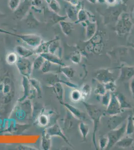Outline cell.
I'll return each instance as SVG.
<instances>
[{
  "instance_id": "obj_1",
  "label": "cell",
  "mask_w": 134,
  "mask_h": 150,
  "mask_svg": "<svg viewBox=\"0 0 134 150\" xmlns=\"http://www.w3.org/2000/svg\"><path fill=\"white\" fill-rule=\"evenodd\" d=\"M84 106L87 112V114L93 123V131L92 135V141L96 150H99L96 143V134L100 123L101 120L106 116L105 110H103L98 105L89 104L85 101H82Z\"/></svg>"
},
{
  "instance_id": "obj_2",
  "label": "cell",
  "mask_w": 134,
  "mask_h": 150,
  "mask_svg": "<svg viewBox=\"0 0 134 150\" xmlns=\"http://www.w3.org/2000/svg\"><path fill=\"white\" fill-rule=\"evenodd\" d=\"M15 95V86L9 76L0 78V102L7 104L12 101Z\"/></svg>"
},
{
  "instance_id": "obj_3",
  "label": "cell",
  "mask_w": 134,
  "mask_h": 150,
  "mask_svg": "<svg viewBox=\"0 0 134 150\" xmlns=\"http://www.w3.org/2000/svg\"><path fill=\"white\" fill-rule=\"evenodd\" d=\"M0 33L14 36L20 39L29 46L36 48L43 42L41 36L36 34H23L11 32L3 29H0Z\"/></svg>"
},
{
  "instance_id": "obj_4",
  "label": "cell",
  "mask_w": 134,
  "mask_h": 150,
  "mask_svg": "<svg viewBox=\"0 0 134 150\" xmlns=\"http://www.w3.org/2000/svg\"><path fill=\"white\" fill-rule=\"evenodd\" d=\"M133 23L129 15L127 14L121 15L116 25L115 31L118 35L123 37L130 32Z\"/></svg>"
},
{
  "instance_id": "obj_5",
  "label": "cell",
  "mask_w": 134,
  "mask_h": 150,
  "mask_svg": "<svg viewBox=\"0 0 134 150\" xmlns=\"http://www.w3.org/2000/svg\"><path fill=\"white\" fill-rule=\"evenodd\" d=\"M126 122H124L120 128L111 130L108 133L107 137L108 138V144L105 150H110L116 145L121 139L126 134Z\"/></svg>"
},
{
  "instance_id": "obj_6",
  "label": "cell",
  "mask_w": 134,
  "mask_h": 150,
  "mask_svg": "<svg viewBox=\"0 0 134 150\" xmlns=\"http://www.w3.org/2000/svg\"><path fill=\"white\" fill-rule=\"evenodd\" d=\"M108 55L113 61L119 63L126 62L129 56V49L125 47H119L108 52Z\"/></svg>"
},
{
  "instance_id": "obj_7",
  "label": "cell",
  "mask_w": 134,
  "mask_h": 150,
  "mask_svg": "<svg viewBox=\"0 0 134 150\" xmlns=\"http://www.w3.org/2000/svg\"><path fill=\"white\" fill-rule=\"evenodd\" d=\"M16 65L20 73L23 76L30 79L32 70V65L28 58H22L19 56Z\"/></svg>"
},
{
  "instance_id": "obj_8",
  "label": "cell",
  "mask_w": 134,
  "mask_h": 150,
  "mask_svg": "<svg viewBox=\"0 0 134 150\" xmlns=\"http://www.w3.org/2000/svg\"><path fill=\"white\" fill-rule=\"evenodd\" d=\"M31 9L30 0H23L19 6L14 11V19L17 20H23L27 15Z\"/></svg>"
},
{
  "instance_id": "obj_9",
  "label": "cell",
  "mask_w": 134,
  "mask_h": 150,
  "mask_svg": "<svg viewBox=\"0 0 134 150\" xmlns=\"http://www.w3.org/2000/svg\"><path fill=\"white\" fill-rule=\"evenodd\" d=\"M106 108V116H111L121 114L124 111L121 108L120 105L115 92L112 93L110 102Z\"/></svg>"
},
{
  "instance_id": "obj_10",
  "label": "cell",
  "mask_w": 134,
  "mask_h": 150,
  "mask_svg": "<svg viewBox=\"0 0 134 150\" xmlns=\"http://www.w3.org/2000/svg\"><path fill=\"white\" fill-rule=\"evenodd\" d=\"M112 69L103 68L98 70L95 75L96 80L102 84H105L110 81H115Z\"/></svg>"
},
{
  "instance_id": "obj_11",
  "label": "cell",
  "mask_w": 134,
  "mask_h": 150,
  "mask_svg": "<svg viewBox=\"0 0 134 150\" xmlns=\"http://www.w3.org/2000/svg\"><path fill=\"white\" fill-rule=\"evenodd\" d=\"M119 68L120 70L119 80L121 82H127L134 77V66L121 64Z\"/></svg>"
},
{
  "instance_id": "obj_12",
  "label": "cell",
  "mask_w": 134,
  "mask_h": 150,
  "mask_svg": "<svg viewBox=\"0 0 134 150\" xmlns=\"http://www.w3.org/2000/svg\"><path fill=\"white\" fill-rule=\"evenodd\" d=\"M45 20L51 23L53 25L59 23L62 21H65L68 18L67 16H62L58 13L52 12L49 8H45L43 10Z\"/></svg>"
},
{
  "instance_id": "obj_13",
  "label": "cell",
  "mask_w": 134,
  "mask_h": 150,
  "mask_svg": "<svg viewBox=\"0 0 134 150\" xmlns=\"http://www.w3.org/2000/svg\"><path fill=\"white\" fill-rule=\"evenodd\" d=\"M128 115L121 116L120 114L109 116V119L107 121L108 127L110 130H114L123 124L127 119Z\"/></svg>"
},
{
  "instance_id": "obj_14",
  "label": "cell",
  "mask_w": 134,
  "mask_h": 150,
  "mask_svg": "<svg viewBox=\"0 0 134 150\" xmlns=\"http://www.w3.org/2000/svg\"><path fill=\"white\" fill-rule=\"evenodd\" d=\"M46 131L48 134L52 136H58L61 138L69 146L73 148V146L70 142L69 141L68 138L65 136L64 134L63 133L61 128H60L59 125L57 124H55L53 126L50 127L49 128L46 129Z\"/></svg>"
},
{
  "instance_id": "obj_15",
  "label": "cell",
  "mask_w": 134,
  "mask_h": 150,
  "mask_svg": "<svg viewBox=\"0 0 134 150\" xmlns=\"http://www.w3.org/2000/svg\"><path fill=\"white\" fill-rule=\"evenodd\" d=\"M60 104H62L63 106L66 108V109L69 111L73 116L76 119L81 121H84L86 119V114L85 112L81 111L80 110L78 109L77 108L75 107L72 105L65 103L64 102H60Z\"/></svg>"
},
{
  "instance_id": "obj_16",
  "label": "cell",
  "mask_w": 134,
  "mask_h": 150,
  "mask_svg": "<svg viewBox=\"0 0 134 150\" xmlns=\"http://www.w3.org/2000/svg\"><path fill=\"white\" fill-rule=\"evenodd\" d=\"M122 11V9L119 7H113L111 9H109L105 14V20L107 21V23L118 21Z\"/></svg>"
},
{
  "instance_id": "obj_17",
  "label": "cell",
  "mask_w": 134,
  "mask_h": 150,
  "mask_svg": "<svg viewBox=\"0 0 134 150\" xmlns=\"http://www.w3.org/2000/svg\"><path fill=\"white\" fill-rule=\"evenodd\" d=\"M23 20L26 26L30 29L37 28L41 24V22L35 17L33 12L31 10Z\"/></svg>"
},
{
  "instance_id": "obj_18",
  "label": "cell",
  "mask_w": 134,
  "mask_h": 150,
  "mask_svg": "<svg viewBox=\"0 0 134 150\" xmlns=\"http://www.w3.org/2000/svg\"><path fill=\"white\" fill-rule=\"evenodd\" d=\"M40 55L44 58L45 60L49 61L55 65H58L60 66H64L66 65L62 60L61 57L55 54H52L50 52H48L41 54Z\"/></svg>"
},
{
  "instance_id": "obj_19",
  "label": "cell",
  "mask_w": 134,
  "mask_h": 150,
  "mask_svg": "<svg viewBox=\"0 0 134 150\" xmlns=\"http://www.w3.org/2000/svg\"><path fill=\"white\" fill-rule=\"evenodd\" d=\"M22 85L24 89V95L22 97L19 99V102H22L27 98L30 97L31 95V88L32 87L30 84L29 78L23 76Z\"/></svg>"
},
{
  "instance_id": "obj_20",
  "label": "cell",
  "mask_w": 134,
  "mask_h": 150,
  "mask_svg": "<svg viewBox=\"0 0 134 150\" xmlns=\"http://www.w3.org/2000/svg\"><path fill=\"white\" fill-rule=\"evenodd\" d=\"M115 94L119 101L121 109L124 111L125 109H133L134 108L124 94L121 92L117 93Z\"/></svg>"
},
{
  "instance_id": "obj_21",
  "label": "cell",
  "mask_w": 134,
  "mask_h": 150,
  "mask_svg": "<svg viewBox=\"0 0 134 150\" xmlns=\"http://www.w3.org/2000/svg\"><path fill=\"white\" fill-rule=\"evenodd\" d=\"M15 50L16 53H17L19 57L22 58H29V57L35 54L34 50L28 49L25 47L21 46V45H18L17 46H16Z\"/></svg>"
},
{
  "instance_id": "obj_22",
  "label": "cell",
  "mask_w": 134,
  "mask_h": 150,
  "mask_svg": "<svg viewBox=\"0 0 134 150\" xmlns=\"http://www.w3.org/2000/svg\"><path fill=\"white\" fill-rule=\"evenodd\" d=\"M134 139L130 137H123L118 142L116 145L120 148L125 149L129 148L132 147L134 143Z\"/></svg>"
},
{
  "instance_id": "obj_23",
  "label": "cell",
  "mask_w": 134,
  "mask_h": 150,
  "mask_svg": "<svg viewBox=\"0 0 134 150\" xmlns=\"http://www.w3.org/2000/svg\"><path fill=\"white\" fill-rule=\"evenodd\" d=\"M62 83L61 82H57L51 87L53 88V90L55 93L56 94V97L58 99V100L60 102H63V97H64V88H63Z\"/></svg>"
},
{
  "instance_id": "obj_24",
  "label": "cell",
  "mask_w": 134,
  "mask_h": 150,
  "mask_svg": "<svg viewBox=\"0 0 134 150\" xmlns=\"http://www.w3.org/2000/svg\"><path fill=\"white\" fill-rule=\"evenodd\" d=\"M52 41H53V39L49 40L47 42H44L43 41L37 47L35 48V50H34L35 54L40 55L41 54L49 52L50 45L52 42Z\"/></svg>"
},
{
  "instance_id": "obj_25",
  "label": "cell",
  "mask_w": 134,
  "mask_h": 150,
  "mask_svg": "<svg viewBox=\"0 0 134 150\" xmlns=\"http://www.w3.org/2000/svg\"><path fill=\"white\" fill-rule=\"evenodd\" d=\"M76 7V6L72 5L71 4L67 5L66 7L67 17L73 21H75V22L77 21V15L78 13Z\"/></svg>"
},
{
  "instance_id": "obj_26",
  "label": "cell",
  "mask_w": 134,
  "mask_h": 150,
  "mask_svg": "<svg viewBox=\"0 0 134 150\" xmlns=\"http://www.w3.org/2000/svg\"><path fill=\"white\" fill-rule=\"evenodd\" d=\"M60 26L65 35L69 36L74 29V23L67 22L66 20L62 21L59 23Z\"/></svg>"
},
{
  "instance_id": "obj_27",
  "label": "cell",
  "mask_w": 134,
  "mask_h": 150,
  "mask_svg": "<svg viewBox=\"0 0 134 150\" xmlns=\"http://www.w3.org/2000/svg\"><path fill=\"white\" fill-rule=\"evenodd\" d=\"M134 133V114L130 113L128 115L126 122V134L128 135H132Z\"/></svg>"
},
{
  "instance_id": "obj_28",
  "label": "cell",
  "mask_w": 134,
  "mask_h": 150,
  "mask_svg": "<svg viewBox=\"0 0 134 150\" xmlns=\"http://www.w3.org/2000/svg\"><path fill=\"white\" fill-rule=\"evenodd\" d=\"M96 25L95 23L88 22L86 27V41H88L93 37L96 33Z\"/></svg>"
},
{
  "instance_id": "obj_29",
  "label": "cell",
  "mask_w": 134,
  "mask_h": 150,
  "mask_svg": "<svg viewBox=\"0 0 134 150\" xmlns=\"http://www.w3.org/2000/svg\"><path fill=\"white\" fill-rule=\"evenodd\" d=\"M51 136L46 131V129L43 131L42 135V146L44 150H49L51 148Z\"/></svg>"
},
{
  "instance_id": "obj_30",
  "label": "cell",
  "mask_w": 134,
  "mask_h": 150,
  "mask_svg": "<svg viewBox=\"0 0 134 150\" xmlns=\"http://www.w3.org/2000/svg\"><path fill=\"white\" fill-rule=\"evenodd\" d=\"M75 119L76 118L73 116V115L67 110L66 116L64 120L65 129L66 130L71 129L75 124L74 119Z\"/></svg>"
},
{
  "instance_id": "obj_31",
  "label": "cell",
  "mask_w": 134,
  "mask_h": 150,
  "mask_svg": "<svg viewBox=\"0 0 134 150\" xmlns=\"http://www.w3.org/2000/svg\"><path fill=\"white\" fill-rule=\"evenodd\" d=\"M59 72L63 74L65 76L69 79H72L74 77L76 71L73 67L71 66H67L65 65L64 66H61L60 68Z\"/></svg>"
},
{
  "instance_id": "obj_32",
  "label": "cell",
  "mask_w": 134,
  "mask_h": 150,
  "mask_svg": "<svg viewBox=\"0 0 134 150\" xmlns=\"http://www.w3.org/2000/svg\"><path fill=\"white\" fill-rule=\"evenodd\" d=\"M79 129L83 142L86 141L87 136L89 133V127L88 125L86 124L84 121H81L79 124Z\"/></svg>"
},
{
  "instance_id": "obj_33",
  "label": "cell",
  "mask_w": 134,
  "mask_h": 150,
  "mask_svg": "<svg viewBox=\"0 0 134 150\" xmlns=\"http://www.w3.org/2000/svg\"><path fill=\"white\" fill-rule=\"evenodd\" d=\"M31 9L35 12L41 13L44 10L43 0H31Z\"/></svg>"
},
{
  "instance_id": "obj_34",
  "label": "cell",
  "mask_w": 134,
  "mask_h": 150,
  "mask_svg": "<svg viewBox=\"0 0 134 150\" xmlns=\"http://www.w3.org/2000/svg\"><path fill=\"white\" fill-rule=\"evenodd\" d=\"M92 87L89 84H84L81 90L82 101H85L92 93Z\"/></svg>"
},
{
  "instance_id": "obj_35",
  "label": "cell",
  "mask_w": 134,
  "mask_h": 150,
  "mask_svg": "<svg viewBox=\"0 0 134 150\" xmlns=\"http://www.w3.org/2000/svg\"><path fill=\"white\" fill-rule=\"evenodd\" d=\"M45 59L42 56L39 55L34 60L33 64V68L35 70L41 69L44 63Z\"/></svg>"
},
{
  "instance_id": "obj_36",
  "label": "cell",
  "mask_w": 134,
  "mask_h": 150,
  "mask_svg": "<svg viewBox=\"0 0 134 150\" xmlns=\"http://www.w3.org/2000/svg\"><path fill=\"white\" fill-rule=\"evenodd\" d=\"M29 80L32 87L34 89V91H36L38 96H41L42 94V89L40 83L35 79H29Z\"/></svg>"
},
{
  "instance_id": "obj_37",
  "label": "cell",
  "mask_w": 134,
  "mask_h": 150,
  "mask_svg": "<svg viewBox=\"0 0 134 150\" xmlns=\"http://www.w3.org/2000/svg\"><path fill=\"white\" fill-rule=\"evenodd\" d=\"M18 58L19 56L16 52H10L6 56V60L7 63L9 65H14L16 63Z\"/></svg>"
},
{
  "instance_id": "obj_38",
  "label": "cell",
  "mask_w": 134,
  "mask_h": 150,
  "mask_svg": "<svg viewBox=\"0 0 134 150\" xmlns=\"http://www.w3.org/2000/svg\"><path fill=\"white\" fill-rule=\"evenodd\" d=\"M48 8L52 12L59 14L61 10V7L59 3L57 0H52L48 4Z\"/></svg>"
},
{
  "instance_id": "obj_39",
  "label": "cell",
  "mask_w": 134,
  "mask_h": 150,
  "mask_svg": "<svg viewBox=\"0 0 134 150\" xmlns=\"http://www.w3.org/2000/svg\"><path fill=\"white\" fill-rule=\"evenodd\" d=\"M70 59L72 63L75 64H79L82 60V55L80 52L78 50H76L72 53L70 56Z\"/></svg>"
},
{
  "instance_id": "obj_40",
  "label": "cell",
  "mask_w": 134,
  "mask_h": 150,
  "mask_svg": "<svg viewBox=\"0 0 134 150\" xmlns=\"http://www.w3.org/2000/svg\"><path fill=\"white\" fill-rule=\"evenodd\" d=\"M71 99L74 102H77L80 100L82 101L81 91L77 88L72 91L71 93Z\"/></svg>"
},
{
  "instance_id": "obj_41",
  "label": "cell",
  "mask_w": 134,
  "mask_h": 150,
  "mask_svg": "<svg viewBox=\"0 0 134 150\" xmlns=\"http://www.w3.org/2000/svg\"><path fill=\"white\" fill-rule=\"evenodd\" d=\"M106 92L107 91L106 90L105 87L104 85V84L98 82V83L95 87L94 93L97 95L102 96L105 94Z\"/></svg>"
},
{
  "instance_id": "obj_42",
  "label": "cell",
  "mask_w": 134,
  "mask_h": 150,
  "mask_svg": "<svg viewBox=\"0 0 134 150\" xmlns=\"http://www.w3.org/2000/svg\"><path fill=\"white\" fill-rule=\"evenodd\" d=\"M112 96V93L109 91H107L105 94L102 96L101 99V103L103 106L107 107L108 106L109 103L110 102Z\"/></svg>"
},
{
  "instance_id": "obj_43",
  "label": "cell",
  "mask_w": 134,
  "mask_h": 150,
  "mask_svg": "<svg viewBox=\"0 0 134 150\" xmlns=\"http://www.w3.org/2000/svg\"><path fill=\"white\" fill-rule=\"evenodd\" d=\"M87 16H87V13L86 12V11L83 9H80L78 13L77 21L75 23L83 22L84 21L87 20Z\"/></svg>"
},
{
  "instance_id": "obj_44",
  "label": "cell",
  "mask_w": 134,
  "mask_h": 150,
  "mask_svg": "<svg viewBox=\"0 0 134 150\" xmlns=\"http://www.w3.org/2000/svg\"><path fill=\"white\" fill-rule=\"evenodd\" d=\"M108 144V138L107 136H102L100 137L99 139V149L101 150H105Z\"/></svg>"
},
{
  "instance_id": "obj_45",
  "label": "cell",
  "mask_w": 134,
  "mask_h": 150,
  "mask_svg": "<svg viewBox=\"0 0 134 150\" xmlns=\"http://www.w3.org/2000/svg\"><path fill=\"white\" fill-rule=\"evenodd\" d=\"M54 65V64L50 62L49 61H48L47 60H45L44 63L41 69L42 72L44 74L48 73L49 72H51L52 68V67Z\"/></svg>"
},
{
  "instance_id": "obj_46",
  "label": "cell",
  "mask_w": 134,
  "mask_h": 150,
  "mask_svg": "<svg viewBox=\"0 0 134 150\" xmlns=\"http://www.w3.org/2000/svg\"><path fill=\"white\" fill-rule=\"evenodd\" d=\"M106 90L107 91H109L111 93H114L117 88V86L116 84L115 81H110L107 82L105 84H104Z\"/></svg>"
},
{
  "instance_id": "obj_47",
  "label": "cell",
  "mask_w": 134,
  "mask_h": 150,
  "mask_svg": "<svg viewBox=\"0 0 134 150\" xmlns=\"http://www.w3.org/2000/svg\"><path fill=\"white\" fill-rule=\"evenodd\" d=\"M21 0H9L8 5L11 10L14 12L17 9L21 3Z\"/></svg>"
},
{
  "instance_id": "obj_48",
  "label": "cell",
  "mask_w": 134,
  "mask_h": 150,
  "mask_svg": "<svg viewBox=\"0 0 134 150\" xmlns=\"http://www.w3.org/2000/svg\"><path fill=\"white\" fill-rule=\"evenodd\" d=\"M39 123L42 126H45L49 122V119L47 116H46V115H41V116H40L39 117V120H38Z\"/></svg>"
},
{
  "instance_id": "obj_49",
  "label": "cell",
  "mask_w": 134,
  "mask_h": 150,
  "mask_svg": "<svg viewBox=\"0 0 134 150\" xmlns=\"http://www.w3.org/2000/svg\"><path fill=\"white\" fill-rule=\"evenodd\" d=\"M131 31L132 33L128 40V45L129 46L134 49V29H132Z\"/></svg>"
},
{
  "instance_id": "obj_50",
  "label": "cell",
  "mask_w": 134,
  "mask_h": 150,
  "mask_svg": "<svg viewBox=\"0 0 134 150\" xmlns=\"http://www.w3.org/2000/svg\"><path fill=\"white\" fill-rule=\"evenodd\" d=\"M130 89L133 98L134 100V77L131 80V82L130 83Z\"/></svg>"
},
{
  "instance_id": "obj_51",
  "label": "cell",
  "mask_w": 134,
  "mask_h": 150,
  "mask_svg": "<svg viewBox=\"0 0 134 150\" xmlns=\"http://www.w3.org/2000/svg\"><path fill=\"white\" fill-rule=\"evenodd\" d=\"M18 149L19 150H36V149H34L32 148V147H28V146H23V145H21L20 146L18 147Z\"/></svg>"
},
{
  "instance_id": "obj_52",
  "label": "cell",
  "mask_w": 134,
  "mask_h": 150,
  "mask_svg": "<svg viewBox=\"0 0 134 150\" xmlns=\"http://www.w3.org/2000/svg\"><path fill=\"white\" fill-rule=\"evenodd\" d=\"M117 0H105V3L108 4L111 6H114L117 3Z\"/></svg>"
},
{
  "instance_id": "obj_53",
  "label": "cell",
  "mask_w": 134,
  "mask_h": 150,
  "mask_svg": "<svg viewBox=\"0 0 134 150\" xmlns=\"http://www.w3.org/2000/svg\"><path fill=\"white\" fill-rule=\"evenodd\" d=\"M65 1H66L67 2H69V3L71 4L72 5L75 6L78 5V0H65Z\"/></svg>"
},
{
  "instance_id": "obj_54",
  "label": "cell",
  "mask_w": 134,
  "mask_h": 150,
  "mask_svg": "<svg viewBox=\"0 0 134 150\" xmlns=\"http://www.w3.org/2000/svg\"><path fill=\"white\" fill-rule=\"evenodd\" d=\"M6 16H7V15H6L5 13H4L3 12H1V11H0V19L5 18Z\"/></svg>"
},
{
  "instance_id": "obj_55",
  "label": "cell",
  "mask_w": 134,
  "mask_h": 150,
  "mask_svg": "<svg viewBox=\"0 0 134 150\" xmlns=\"http://www.w3.org/2000/svg\"><path fill=\"white\" fill-rule=\"evenodd\" d=\"M88 1L92 4H95L97 2V0H88Z\"/></svg>"
},
{
  "instance_id": "obj_56",
  "label": "cell",
  "mask_w": 134,
  "mask_h": 150,
  "mask_svg": "<svg viewBox=\"0 0 134 150\" xmlns=\"http://www.w3.org/2000/svg\"><path fill=\"white\" fill-rule=\"evenodd\" d=\"M123 4H126V3L128 1V0H121Z\"/></svg>"
},
{
  "instance_id": "obj_57",
  "label": "cell",
  "mask_w": 134,
  "mask_h": 150,
  "mask_svg": "<svg viewBox=\"0 0 134 150\" xmlns=\"http://www.w3.org/2000/svg\"><path fill=\"white\" fill-rule=\"evenodd\" d=\"M52 0H45V1H46V3L48 4L50 2H51Z\"/></svg>"
},
{
  "instance_id": "obj_58",
  "label": "cell",
  "mask_w": 134,
  "mask_h": 150,
  "mask_svg": "<svg viewBox=\"0 0 134 150\" xmlns=\"http://www.w3.org/2000/svg\"><path fill=\"white\" fill-rule=\"evenodd\" d=\"M131 148H132V150H134V146H132V147H131Z\"/></svg>"
},
{
  "instance_id": "obj_59",
  "label": "cell",
  "mask_w": 134,
  "mask_h": 150,
  "mask_svg": "<svg viewBox=\"0 0 134 150\" xmlns=\"http://www.w3.org/2000/svg\"><path fill=\"white\" fill-rule=\"evenodd\" d=\"M78 1H79V0H78Z\"/></svg>"
}]
</instances>
